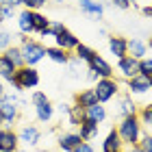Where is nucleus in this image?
Here are the masks:
<instances>
[{
  "instance_id": "nucleus-1",
  "label": "nucleus",
  "mask_w": 152,
  "mask_h": 152,
  "mask_svg": "<svg viewBox=\"0 0 152 152\" xmlns=\"http://www.w3.org/2000/svg\"><path fill=\"white\" fill-rule=\"evenodd\" d=\"M141 122L137 115H130V117H122L120 124H117V135L124 146H139L141 137H143V130H141Z\"/></svg>"
},
{
  "instance_id": "nucleus-2",
  "label": "nucleus",
  "mask_w": 152,
  "mask_h": 152,
  "mask_svg": "<svg viewBox=\"0 0 152 152\" xmlns=\"http://www.w3.org/2000/svg\"><path fill=\"white\" fill-rule=\"evenodd\" d=\"M20 41H22L20 50H22L24 65L35 67L37 63H41V61H44V57H46V46H44V44H39V41H33V39H28L26 35L20 37Z\"/></svg>"
},
{
  "instance_id": "nucleus-3",
  "label": "nucleus",
  "mask_w": 152,
  "mask_h": 152,
  "mask_svg": "<svg viewBox=\"0 0 152 152\" xmlns=\"http://www.w3.org/2000/svg\"><path fill=\"white\" fill-rule=\"evenodd\" d=\"M11 85L15 91H24V89H35L39 85V72L35 67H28V65H22L18 67L15 74L11 78Z\"/></svg>"
},
{
  "instance_id": "nucleus-4",
  "label": "nucleus",
  "mask_w": 152,
  "mask_h": 152,
  "mask_svg": "<svg viewBox=\"0 0 152 152\" xmlns=\"http://www.w3.org/2000/svg\"><path fill=\"white\" fill-rule=\"evenodd\" d=\"M94 94H96L98 104H107V102H111L113 98H117L120 85H117L115 78H98V83H96V87H94Z\"/></svg>"
},
{
  "instance_id": "nucleus-5",
  "label": "nucleus",
  "mask_w": 152,
  "mask_h": 152,
  "mask_svg": "<svg viewBox=\"0 0 152 152\" xmlns=\"http://www.w3.org/2000/svg\"><path fill=\"white\" fill-rule=\"evenodd\" d=\"M31 100H33V107H35V117H37L41 124H48V122L54 117V107H52V102L46 98L44 91H35Z\"/></svg>"
},
{
  "instance_id": "nucleus-6",
  "label": "nucleus",
  "mask_w": 152,
  "mask_h": 152,
  "mask_svg": "<svg viewBox=\"0 0 152 152\" xmlns=\"http://www.w3.org/2000/svg\"><path fill=\"white\" fill-rule=\"evenodd\" d=\"M41 139V130L33 124H24L22 128L18 130V141L20 146H26V148H35Z\"/></svg>"
},
{
  "instance_id": "nucleus-7",
  "label": "nucleus",
  "mask_w": 152,
  "mask_h": 152,
  "mask_svg": "<svg viewBox=\"0 0 152 152\" xmlns=\"http://www.w3.org/2000/svg\"><path fill=\"white\" fill-rule=\"evenodd\" d=\"M87 65H89V72H94L98 78H113V67H111V63H109L102 54L96 52L94 59L89 61Z\"/></svg>"
},
{
  "instance_id": "nucleus-8",
  "label": "nucleus",
  "mask_w": 152,
  "mask_h": 152,
  "mask_svg": "<svg viewBox=\"0 0 152 152\" xmlns=\"http://www.w3.org/2000/svg\"><path fill=\"white\" fill-rule=\"evenodd\" d=\"M113 113L120 115V117H130V115H137V102L133 100L130 94H124L115 100V107H113Z\"/></svg>"
},
{
  "instance_id": "nucleus-9",
  "label": "nucleus",
  "mask_w": 152,
  "mask_h": 152,
  "mask_svg": "<svg viewBox=\"0 0 152 152\" xmlns=\"http://www.w3.org/2000/svg\"><path fill=\"white\" fill-rule=\"evenodd\" d=\"M0 113H2L4 124H13L18 120L20 117V107H18L15 96H4V100L0 102Z\"/></svg>"
},
{
  "instance_id": "nucleus-10",
  "label": "nucleus",
  "mask_w": 152,
  "mask_h": 152,
  "mask_svg": "<svg viewBox=\"0 0 152 152\" xmlns=\"http://www.w3.org/2000/svg\"><path fill=\"white\" fill-rule=\"evenodd\" d=\"M117 72H120L122 78L130 80L133 76L139 74V59L130 57V54H126L124 59H117Z\"/></svg>"
},
{
  "instance_id": "nucleus-11",
  "label": "nucleus",
  "mask_w": 152,
  "mask_h": 152,
  "mask_svg": "<svg viewBox=\"0 0 152 152\" xmlns=\"http://www.w3.org/2000/svg\"><path fill=\"white\" fill-rule=\"evenodd\" d=\"M18 133H13L11 128H0V152H18Z\"/></svg>"
},
{
  "instance_id": "nucleus-12",
  "label": "nucleus",
  "mask_w": 152,
  "mask_h": 152,
  "mask_svg": "<svg viewBox=\"0 0 152 152\" xmlns=\"http://www.w3.org/2000/svg\"><path fill=\"white\" fill-rule=\"evenodd\" d=\"M78 44H80V41H78V37H76L74 33H70L67 28H65L63 33H59L57 37H54V46H57V48H61V50H65V52H74Z\"/></svg>"
},
{
  "instance_id": "nucleus-13",
  "label": "nucleus",
  "mask_w": 152,
  "mask_h": 152,
  "mask_svg": "<svg viewBox=\"0 0 152 152\" xmlns=\"http://www.w3.org/2000/svg\"><path fill=\"white\" fill-rule=\"evenodd\" d=\"M126 87H128L130 96H143V94L150 91V83H148L146 76H141V74H137L130 80H126Z\"/></svg>"
},
{
  "instance_id": "nucleus-14",
  "label": "nucleus",
  "mask_w": 152,
  "mask_h": 152,
  "mask_svg": "<svg viewBox=\"0 0 152 152\" xmlns=\"http://www.w3.org/2000/svg\"><path fill=\"white\" fill-rule=\"evenodd\" d=\"M109 50H111V54L115 59H124L128 54V39L120 37V35L109 37Z\"/></svg>"
},
{
  "instance_id": "nucleus-15",
  "label": "nucleus",
  "mask_w": 152,
  "mask_h": 152,
  "mask_svg": "<svg viewBox=\"0 0 152 152\" xmlns=\"http://www.w3.org/2000/svg\"><path fill=\"white\" fill-rule=\"evenodd\" d=\"M100 152H124V143H122V139H120V135H117L115 128L109 130V135L104 137V141H102V150Z\"/></svg>"
},
{
  "instance_id": "nucleus-16",
  "label": "nucleus",
  "mask_w": 152,
  "mask_h": 152,
  "mask_svg": "<svg viewBox=\"0 0 152 152\" xmlns=\"http://www.w3.org/2000/svg\"><path fill=\"white\" fill-rule=\"evenodd\" d=\"M78 7H80V11L87 13V15H94L98 20L104 15V7H102V2H96V0H78Z\"/></svg>"
},
{
  "instance_id": "nucleus-17",
  "label": "nucleus",
  "mask_w": 152,
  "mask_h": 152,
  "mask_svg": "<svg viewBox=\"0 0 152 152\" xmlns=\"http://www.w3.org/2000/svg\"><path fill=\"white\" fill-rule=\"evenodd\" d=\"M80 135L78 133H63L59 137V148L63 150V152H72L76 146H80Z\"/></svg>"
},
{
  "instance_id": "nucleus-18",
  "label": "nucleus",
  "mask_w": 152,
  "mask_h": 152,
  "mask_svg": "<svg viewBox=\"0 0 152 152\" xmlns=\"http://www.w3.org/2000/svg\"><path fill=\"white\" fill-rule=\"evenodd\" d=\"M98 130H100V124H96V122H89L85 120L78 126V135H80V139L83 141H91L96 135H98Z\"/></svg>"
},
{
  "instance_id": "nucleus-19",
  "label": "nucleus",
  "mask_w": 152,
  "mask_h": 152,
  "mask_svg": "<svg viewBox=\"0 0 152 152\" xmlns=\"http://www.w3.org/2000/svg\"><path fill=\"white\" fill-rule=\"evenodd\" d=\"M18 28H20L22 35H31V33H35V31H33V11L24 9L18 15Z\"/></svg>"
},
{
  "instance_id": "nucleus-20",
  "label": "nucleus",
  "mask_w": 152,
  "mask_h": 152,
  "mask_svg": "<svg viewBox=\"0 0 152 152\" xmlns=\"http://www.w3.org/2000/svg\"><path fill=\"white\" fill-rule=\"evenodd\" d=\"M85 117H87L89 122L102 124V122L107 120V109H104V104H94V107L85 109Z\"/></svg>"
},
{
  "instance_id": "nucleus-21",
  "label": "nucleus",
  "mask_w": 152,
  "mask_h": 152,
  "mask_svg": "<svg viewBox=\"0 0 152 152\" xmlns=\"http://www.w3.org/2000/svg\"><path fill=\"white\" fill-rule=\"evenodd\" d=\"M128 54L135 59H143L148 54V46L141 39H128Z\"/></svg>"
},
{
  "instance_id": "nucleus-22",
  "label": "nucleus",
  "mask_w": 152,
  "mask_h": 152,
  "mask_svg": "<svg viewBox=\"0 0 152 152\" xmlns=\"http://www.w3.org/2000/svg\"><path fill=\"white\" fill-rule=\"evenodd\" d=\"M94 104H98L94 89H83V91L76 96V107H80V109H89V107H94Z\"/></svg>"
},
{
  "instance_id": "nucleus-23",
  "label": "nucleus",
  "mask_w": 152,
  "mask_h": 152,
  "mask_svg": "<svg viewBox=\"0 0 152 152\" xmlns=\"http://www.w3.org/2000/svg\"><path fill=\"white\" fill-rule=\"evenodd\" d=\"M46 57H50L54 63L67 65V61H70V52L61 50V48H57V46H50V48H46Z\"/></svg>"
},
{
  "instance_id": "nucleus-24",
  "label": "nucleus",
  "mask_w": 152,
  "mask_h": 152,
  "mask_svg": "<svg viewBox=\"0 0 152 152\" xmlns=\"http://www.w3.org/2000/svg\"><path fill=\"white\" fill-rule=\"evenodd\" d=\"M15 70H18V67L13 65L11 61L4 57V54H0V78L7 80V83H11V78H13V74H15Z\"/></svg>"
},
{
  "instance_id": "nucleus-25",
  "label": "nucleus",
  "mask_w": 152,
  "mask_h": 152,
  "mask_svg": "<svg viewBox=\"0 0 152 152\" xmlns=\"http://www.w3.org/2000/svg\"><path fill=\"white\" fill-rule=\"evenodd\" d=\"M48 26H50V20H48L44 13H39V11H33V31L35 33H44Z\"/></svg>"
},
{
  "instance_id": "nucleus-26",
  "label": "nucleus",
  "mask_w": 152,
  "mask_h": 152,
  "mask_svg": "<svg viewBox=\"0 0 152 152\" xmlns=\"http://www.w3.org/2000/svg\"><path fill=\"white\" fill-rule=\"evenodd\" d=\"M2 54H4V57L9 59L15 67H22V65H24V59H22V50H20V46H11V48H7Z\"/></svg>"
},
{
  "instance_id": "nucleus-27",
  "label": "nucleus",
  "mask_w": 152,
  "mask_h": 152,
  "mask_svg": "<svg viewBox=\"0 0 152 152\" xmlns=\"http://www.w3.org/2000/svg\"><path fill=\"white\" fill-rule=\"evenodd\" d=\"M74 54H76V59H78V61L89 63V61L94 59L96 50H94V48H89V46H85V44H78V46H76V50H74Z\"/></svg>"
},
{
  "instance_id": "nucleus-28",
  "label": "nucleus",
  "mask_w": 152,
  "mask_h": 152,
  "mask_svg": "<svg viewBox=\"0 0 152 152\" xmlns=\"http://www.w3.org/2000/svg\"><path fill=\"white\" fill-rule=\"evenodd\" d=\"M63 31H65V26L61 24V22H50V26L41 33V37H57L59 33H63Z\"/></svg>"
},
{
  "instance_id": "nucleus-29",
  "label": "nucleus",
  "mask_w": 152,
  "mask_h": 152,
  "mask_svg": "<svg viewBox=\"0 0 152 152\" xmlns=\"http://www.w3.org/2000/svg\"><path fill=\"white\" fill-rule=\"evenodd\" d=\"M139 74L146 76V78H150V76H152V57L139 59Z\"/></svg>"
},
{
  "instance_id": "nucleus-30",
  "label": "nucleus",
  "mask_w": 152,
  "mask_h": 152,
  "mask_svg": "<svg viewBox=\"0 0 152 152\" xmlns=\"http://www.w3.org/2000/svg\"><path fill=\"white\" fill-rule=\"evenodd\" d=\"M137 117H139L141 126H152V107H143L139 113H137Z\"/></svg>"
},
{
  "instance_id": "nucleus-31",
  "label": "nucleus",
  "mask_w": 152,
  "mask_h": 152,
  "mask_svg": "<svg viewBox=\"0 0 152 152\" xmlns=\"http://www.w3.org/2000/svg\"><path fill=\"white\" fill-rule=\"evenodd\" d=\"M15 15V9H13V7H9V4H0V24L2 22H9V20Z\"/></svg>"
},
{
  "instance_id": "nucleus-32",
  "label": "nucleus",
  "mask_w": 152,
  "mask_h": 152,
  "mask_svg": "<svg viewBox=\"0 0 152 152\" xmlns=\"http://www.w3.org/2000/svg\"><path fill=\"white\" fill-rule=\"evenodd\" d=\"M11 33H4V31H0V52H4L7 48H11L13 44H11Z\"/></svg>"
},
{
  "instance_id": "nucleus-33",
  "label": "nucleus",
  "mask_w": 152,
  "mask_h": 152,
  "mask_svg": "<svg viewBox=\"0 0 152 152\" xmlns=\"http://www.w3.org/2000/svg\"><path fill=\"white\" fill-rule=\"evenodd\" d=\"M46 2H50V0H24V7L28 11H37L41 7H46Z\"/></svg>"
},
{
  "instance_id": "nucleus-34",
  "label": "nucleus",
  "mask_w": 152,
  "mask_h": 152,
  "mask_svg": "<svg viewBox=\"0 0 152 152\" xmlns=\"http://www.w3.org/2000/svg\"><path fill=\"white\" fill-rule=\"evenodd\" d=\"M139 148H141L143 152H152V135H143V137H141Z\"/></svg>"
},
{
  "instance_id": "nucleus-35",
  "label": "nucleus",
  "mask_w": 152,
  "mask_h": 152,
  "mask_svg": "<svg viewBox=\"0 0 152 152\" xmlns=\"http://www.w3.org/2000/svg\"><path fill=\"white\" fill-rule=\"evenodd\" d=\"M72 152H96V150H94V146L89 141H80V146H76Z\"/></svg>"
},
{
  "instance_id": "nucleus-36",
  "label": "nucleus",
  "mask_w": 152,
  "mask_h": 152,
  "mask_svg": "<svg viewBox=\"0 0 152 152\" xmlns=\"http://www.w3.org/2000/svg\"><path fill=\"white\" fill-rule=\"evenodd\" d=\"M70 109H72L70 104H63V102H61V104L57 107V111H59V115H61V117H67V115H70Z\"/></svg>"
},
{
  "instance_id": "nucleus-37",
  "label": "nucleus",
  "mask_w": 152,
  "mask_h": 152,
  "mask_svg": "<svg viewBox=\"0 0 152 152\" xmlns=\"http://www.w3.org/2000/svg\"><path fill=\"white\" fill-rule=\"evenodd\" d=\"M111 4L117 7V9H128V7H130L128 0H111Z\"/></svg>"
},
{
  "instance_id": "nucleus-38",
  "label": "nucleus",
  "mask_w": 152,
  "mask_h": 152,
  "mask_svg": "<svg viewBox=\"0 0 152 152\" xmlns=\"http://www.w3.org/2000/svg\"><path fill=\"white\" fill-rule=\"evenodd\" d=\"M7 4L15 9V7H24V0H7Z\"/></svg>"
},
{
  "instance_id": "nucleus-39",
  "label": "nucleus",
  "mask_w": 152,
  "mask_h": 152,
  "mask_svg": "<svg viewBox=\"0 0 152 152\" xmlns=\"http://www.w3.org/2000/svg\"><path fill=\"white\" fill-rule=\"evenodd\" d=\"M141 13H143L146 18H152V4H150V7H141Z\"/></svg>"
},
{
  "instance_id": "nucleus-40",
  "label": "nucleus",
  "mask_w": 152,
  "mask_h": 152,
  "mask_svg": "<svg viewBox=\"0 0 152 152\" xmlns=\"http://www.w3.org/2000/svg\"><path fill=\"white\" fill-rule=\"evenodd\" d=\"M4 96H7V89H4V83L0 80V102L4 100Z\"/></svg>"
},
{
  "instance_id": "nucleus-41",
  "label": "nucleus",
  "mask_w": 152,
  "mask_h": 152,
  "mask_svg": "<svg viewBox=\"0 0 152 152\" xmlns=\"http://www.w3.org/2000/svg\"><path fill=\"white\" fill-rule=\"evenodd\" d=\"M128 152H143L139 146H128Z\"/></svg>"
},
{
  "instance_id": "nucleus-42",
  "label": "nucleus",
  "mask_w": 152,
  "mask_h": 152,
  "mask_svg": "<svg viewBox=\"0 0 152 152\" xmlns=\"http://www.w3.org/2000/svg\"><path fill=\"white\" fill-rule=\"evenodd\" d=\"M50 2H54V4H63L65 0H50Z\"/></svg>"
},
{
  "instance_id": "nucleus-43",
  "label": "nucleus",
  "mask_w": 152,
  "mask_h": 152,
  "mask_svg": "<svg viewBox=\"0 0 152 152\" xmlns=\"http://www.w3.org/2000/svg\"><path fill=\"white\" fill-rule=\"evenodd\" d=\"M2 124H4V120H2V113H0V128H2Z\"/></svg>"
},
{
  "instance_id": "nucleus-44",
  "label": "nucleus",
  "mask_w": 152,
  "mask_h": 152,
  "mask_svg": "<svg viewBox=\"0 0 152 152\" xmlns=\"http://www.w3.org/2000/svg\"><path fill=\"white\" fill-rule=\"evenodd\" d=\"M148 83H150V91H152V76H150V78H148Z\"/></svg>"
},
{
  "instance_id": "nucleus-45",
  "label": "nucleus",
  "mask_w": 152,
  "mask_h": 152,
  "mask_svg": "<svg viewBox=\"0 0 152 152\" xmlns=\"http://www.w3.org/2000/svg\"><path fill=\"white\" fill-rule=\"evenodd\" d=\"M4 2H7V0H0V4H4Z\"/></svg>"
},
{
  "instance_id": "nucleus-46",
  "label": "nucleus",
  "mask_w": 152,
  "mask_h": 152,
  "mask_svg": "<svg viewBox=\"0 0 152 152\" xmlns=\"http://www.w3.org/2000/svg\"><path fill=\"white\" fill-rule=\"evenodd\" d=\"M128 2H137V0H128Z\"/></svg>"
},
{
  "instance_id": "nucleus-47",
  "label": "nucleus",
  "mask_w": 152,
  "mask_h": 152,
  "mask_svg": "<svg viewBox=\"0 0 152 152\" xmlns=\"http://www.w3.org/2000/svg\"><path fill=\"white\" fill-rule=\"evenodd\" d=\"M150 46H152V37H150Z\"/></svg>"
},
{
  "instance_id": "nucleus-48",
  "label": "nucleus",
  "mask_w": 152,
  "mask_h": 152,
  "mask_svg": "<svg viewBox=\"0 0 152 152\" xmlns=\"http://www.w3.org/2000/svg\"><path fill=\"white\" fill-rule=\"evenodd\" d=\"M148 107H152V102H150V104H148Z\"/></svg>"
},
{
  "instance_id": "nucleus-49",
  "label": "nucleus",
  "mask_w": 152,
  "mask_h": 152,
  "mask_svg": "<svg viewBox=\"0 0 152 152\" xmlns=\"http://www.w3.org/2000/svg\"><path fill=\"white\" fill-rule=\"evenodd\" d=\"M0 54H2V52H0Z\"/></svg>"
}]
</instances>
